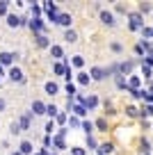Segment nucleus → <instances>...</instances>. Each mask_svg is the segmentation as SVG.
<instances>
[{
    "label": "nucleus",
    "instance_id": "f257e3e1",
    "mask_svg": "<svg viewBox=\"0 0 153 155\" xmlns=\"http://www.w3.org/2000/svg\"><path fill=\"white\" fill-rule=\"evenodd\" d=\"M7 28L9 30H16V28H23V25H28L30 18H25V16H19V14H7Z\"/></svg>",
    "mask_w": 153,
    "mask_h": 155
},
{
    "label": "nucleus",
    "instance_id": "f03ea898",
    "mask_svg": "<svg viewBox=\"0 0 153 155\" xmlns=\"http://www.w3.org/2000/svg\"><path fill=\"white\" fill-rule=\"evenodd\" d=\"M19 57H21L19 53H7V50H2V53H0V66H9L12 68Z\"/></svg>",
    "mask_w": 153,
    "mask_h": 155
},
{
    "label": "nucleus",
    "instance_id": "7ed1b4c3",
    "mask_svg": "<svg viewBox=\"0 0 153 155\" xmlns=\"http://www.w3.org/2000/svg\"><path fill=\"white\" fill-rule=\"evenodd\" d=\"M28 28L34 32V37H37V34H46V25H43L41 18H30L28 21Z\"/></svg>",
    "mask_w": 153,
    "mask_h": 155
},
{
    "label": "nucleus",
    "instance_id": "20e7f679",
    "mask_svg": "<svg viewBox=\"0 0 153 155\" xmlns=\"http://www.w3.org/2000/svg\"><path fill=\"white\" fill-rule=\"evenodd\" d=\"M9 80H12V82H16V84H25V82H28L25 75H23V71H21L19 66H12L9 68Z\"/></svg>",
    "mask_w": 153,
    "mask_h": 155
},
{
    "label": "nucleus",
    "instance_id": "39448f33",
    "mask_svg": "<svg viewBox=\"0 0 153 155\" xmlns=\"http://www.w3.org/2000/svg\"><path fill=\"white\" fill-rule=\"evenodd\" d=\"M55 23L62 25V28H66V30H71L73 16H71V14H66V12H59V14H57V21H55Z\"/></svg>",
    "mask_w": 153,
    "mask_h": 155
},
{
    "label": "nucleus",
    "instance_id": "423d86ee",
    "mask_svg": "<svg viewBox=\"0 0 153 155\" xmlns=\"http://www.w3.org/2000/svg\"><path fill=\"white\" fill-rule=\"evenodd\" d=\"M30 114H32V116L46 114V103H43V101H32V105H30Z\"/></svg>",
    "mask_w": 153,
    "mask_h": 155
},
{
    "label": "nucleus",
    "instance_id": "0eeeda50",
    "mask_svg": "<svg viewBox=\"0 0 153 155\" xmlns=\"http://www.w3.org/2000/svg\"><path fill=\"white\" fill-rule=\"evenodd\" d=\"M30 121H32V114H30V112H23V114L19 116V128H21V132L23 130H30Z\"/></svg>",
    "mask_w": 153,
    "mask_h": 155
},
{
    "label": "nucleus",
    "instance_id": "6e6552de",
    "mask_svg": "<svg viewBox=\"0 0 153 155\" xmlns=\"http://www.w3.org/2000/svg\"><path fill=\"white\" fill-rule=\"evenodd\" d=\"M19 153H21V155H32V153H34V144H32L30 139H23V141L19 144Z\"/></svg>",
    "mask_w": 153,
    "mask_h": 155
},
{
    "label": "nucleus",
    "instance_id": "1a4fd4ad",
    "mask_svg": "<svg viewBox=\"0 0 153 155\" xmlns=\"http://www.w3.org/2000/svg\"><path fill=\"white\" fill-rule=\"evenodd\" d=\"M105 75H107L105 68H100V66H94V68L89 71V78H91V80H96V82H98V80H103Z\"/></svg>",
    "mask_w": 153,
    "mask_h": 155
},
{
    "label": "nucleus",
    "instance_id": "9d476101",
    "mask_svg": "<svg viewBox=\"0 0 153 155\" xmlns=\"http://www.w3.org/2000/svg\"><path fill=\"white\" fill-rule=\"evenodd\" d=\"M43 91H46L48 96H55V94L59 91V84H57V82H53V80H48V82L43 84Z\"/></svg>",
    "mask_w": 153,
    "mask_h": 155
},
{
    "label": "nucleus",
    "instance_id": "9b49d317",
    "mask_svg": "<svg viewBox=\"0 0 153 155\" xmlns=\"http://www.w3.org/2000/svg\"><path fill=\"white\" fill-rule=\"evenodd\" d=\"M50 57L64 59V48H62V46H57V44H50Z\"/></svg>",
    "mask_w": 153,
    "mask_h": 155
},
{
    "label": "nucleus",
    "instance_id": "f8f14e48",
    "mask_svg": "<svg viewBox=\"0 0 153 155\" xmlns=\"http://www.w3.org/2000/svg\"><path fill=\"white\" fill-rule=\"evenodd\" d=\"M37 48H50V39H48V34H37Z\"/></svg>",
    "mask_w": 153,
    "mask_h": 155
},
{
    "label": "nucleus",
    "instance_id": "ddd939ff",
    "mask_svg": "<svg viewBox=\"0 0 153 155\" xmlns=\"http://www.w3.org/2000/svg\"><path fill=\"white\" fill-rule=\"evenodd\" d=\"M50 146H55V150H64V148H66V144H64V137L53 135V144H50Z\"/></svg>",
    "mask_w": 153,
    "mask_h": 155
},
{
    "label": "nucleus",
    "instance_id": "4468645a",
    "mask_svg": "<svg viewBox=\"0 0 153 155\" xmlns=\"http://www.w3.org/2000/svg\"><path fill=\"white\" fill-rule=\"evenodd\" d=\"M100 21L112 28V25H114V16H112V12H105V9H103V12H100Z\"/></svg>",
    "mask_w": 153,
    "mask_h": 155
},
{
    "label": "nucleus",
    "instance_id": "2eb2a0df",
    "mask_svg": "<svg viewBox=\"0 0 153 155\" xmlns=\"http://www.w3.org/2000/svg\"><path fill=\"white\" fill-rule=\"evenodd\" d=\"M89 82H91L89 73H85V71H80V73H78V84H80V87H87Z\"/></svg>",
    "mask_w": 153,
    "mask_h": 155
},
{
    "label": "nucleus",
    "instance_id": "dca6fc26",
    "mask_svg": "<svg viewBox=\"0 0 153 155\" xmlns=\"http://www.w3.org/2000/svg\"><path fill=\"white\" fill-rule=\"evenodd\" d=\"M64 41H66V44H76L78 41V32L76 30H66V32H64Z\"/></svg>",
    "mask_w": 153,
    "mask_h": 155
},
{
    "label": "nucleus",
    "instance_id": "f3484780",
    "mask_svg": "<svg viewBox=\"0 0 153 155\" xmlns=\"http://www.w3.org/2000/svg\"><path fill=\"white\" fill-rule=\"evenodd\" d=\"M43 130H46V135H48V137H53V135H55V130H57V123L50 119V121L46 123V128H43Z\"/></svg>",
    "mask_w": 153,
    "mask_h": 155
},
{
    "label": "nucleus",
    "instance_id": "a211bd4d",
    "mask_svg": "<svg viewBox=\"0 0 153 155\" xmlns=\"http://www.w3.org/2000/svg\"><path fill=\"white\" fill-rule=\"evenodd\" d=\"M71 112H73V114H76V116H78V119H82V116H85V114H87V110H85V107H82V105H76V103H73V107H71Z\"/></svg>",
    "mask_w": 153,
    "mask_h": 155
},
{
    "label": "nucleus",
    "instance_id": "6ab92c4d",
    "mask_svg": "<svg viewBox=\"0 0 153 155\" xmlns=\"http://www.w3.org/2000/svg\"><path fill=\"white\" fill-rule=\"evenodd\" d=\"M80 126H82V130H85V135H87V137L94 132V123H91V121H82Z\"/></svg>",
    "mask_w": 153,
    "mask_h": 155
},
{
    "label": "nucleus",
    "instance_id": "aec40b11",
    "mask_svg": "<svg viewBox=\"0 0 153 155\" xmlns=\"http://www.w3.org/2000/svg\"><path fill=\"white\" fill-rule=\"evenodd\" d=\"M59 114V110L55 105H46V116H50V119H55V116Z\"/></svg>",
    "mask_w": 153,
    "mask_h": 155
},
{
    "label": "nucleus",
    "instance_id": "412c9836",
    "mask_svg": "<svg viewBox=\"0 0 153 155\" xmlns=\"http://www.w3.org/2000/svg\"><path fill=\"white\" fill-rule=\"evenodd\" d=\"M98 150H100L103 155H107V153H112V150H114V146H112V144H100Z\"/></svg>",
    "mask_w": 153,
    "mask_h": 155
},
{
    "label": "nucleus",
    "instance_id": "4be33fe9",
    "mask_svg": "<svg viewBox=\"0 0 153 155\" xmlns=\"http://www.w3.org/2000/svg\"><path fill=\"white\" fill-rule=\"evenodd\" d=\"M41 7H39V5H32V7H30V14H32V18H39V16H41Z\"/></svg>",
    "mask_w": 153,
    "mask_h": 155
},
{
    "label": "nucleus",
    "instance_id": "5701e85b",
    "mask_svg": "<svg viewBox=\"0 0 153 155\" xmlns=\"http://www.w3.org/2000/svg\"><path fill=\"white\" fill-rule=\"evenodd\" d=\"M66 96L76 98V84H73V82H66Z\"/></svg>",
    "mask_w": 153,
    "mask_h": 155
},
{
    "label": "nucleus",
    "instance_id": "b1692460",
    "mask_svg": "<svg viewBox=\"0 0 153 155\" xmlns=\"http://www.w3.org/2000/svg\"><path fill=\"white\" fill-rule=\"evenodd\" d=\"M66 121H69V116L64 114V112H59V114L55 116V123H59V126H64V123H66Z\"/></svg>",
    "mask_w": 153,
    "mask_h": 155
},
{
    "label": "nucleus",
    "instance_id": "393cba45",
    "mask_svg": "<svg viewBox=\"0 0 153 155\" xmlns=\"http://www.w3.org/2000/svg\"><path fill=\"white\" fill-rule=\"evenodd\" d=\"M71 64H73V66H78V68H80V66H85V59H82L80 55H76V57L71 59Z\"/></svg>",
    "mask_w": 153,
    "mask_h": 155
},
{
    "label": "nucleus",
    "instance_id": "a878e982",
    "mask_svg": "<svg viewBox=\"0 0 153 155\" xmlns=\"http://www.w3.org/2000/svg\"><path fill=\"white\" fill-rule=\"evenodd\" d=\"M96 128L103 130V132H107V121H105V119H98V121H96Z\"/></svg>",
    "mask_w": 153,
    "mask_h": 155
},
{
    "label": "nucleus",
    "instance_id": "bb28decb",
    "mask_svg": "<svg viewBox=\"0 0 153 155\" xmlns=\"http://www.w3.org/2000/svg\"><path fill=\"white\" fill-rule=\"evenodd\" d=\"M87 148H89V150H96V148H98V146H96V139H94V137H87Z\"/></svg>",
    "mask_w": 153,
    "mask_h": 155
},
{
    "label": "nucleus",
    "instance_id": "cd10ccee",
    "mask_svg": "<svg viewBox=\"0 0 153 155\" xmlns=\"http://www.w3.org/2000/svg\"><path fill=\"white\" fill-rule=\"evenodd\" d=\"M9 14V2H0V16Z\"/></svg>",
    "mask_w": 153,
    "mask_h": 155
},
{
    "label": "nucleus",
    "instance_id": "c85d7f7f",
    "mask_svg": "<svg viewBox=\"0 0 153 155\" xmlns=\"http://www.w3.org/2000/svg\"><path fill=\"white\" fill-rule=\"evenodd\" d=\"M69 126H71V128H78V126H80V119H78V116H69Z\"/></svg>",
    "mask_w": 153,
    "mask_h": 155
},
{
    "label": "nucleus",
    "instance_id": "c756f323",
    "mask_svg": "<svg viewBox=\"0 0 153 155\" xmlns=\"http://www.w3.org/2000/svg\"><path fill=\"white\" fill-rule=\"evenodd\" d=\"M9 132H12V135H21V128H19V123H12V126H9Z\"/></svg>",
    "mask_w": 153,
    "mask_h": 155
},
{
    "label": "nucleus",
    "instance_id": "7c9ffc66",
    "mask_svg": "<svg viewBox=\"0 0 153 155\" xmlns=\"http://www.w3.org/2000/svg\"><path fill=\"white\" fill-rule=\"evenodd\" d=\"M71 78H73V71H71V66H66V71H64V80L71 82Z\"/></svg>",
    "mask_w": 153,
    "mask_h": 155
},
{
    "label": "nucleus",
    "instance_id": "2f4dec72",
    "mask_svg": "<svg viewBox=\"0 0 153 155\" xmlns=\"http://www.w3.org/2000/svg\"><path fill=\"white\" fill-rule=\"evenodd\" d=\"M110 48L114 50V53H121V50H124V46H121V44H117V41H112V44H110Z\"/></svg>",
    "mask_w": 153,
    "mask_h": 155
},
{
    "label": "nucleus",
    "instance_id": "473e14b6",
    "mask_svg": "<svg viewBox=\"0 0 153 155\" xmlns=\"http://www.w3.org/2000/svg\"><path fill=\"white\" fill-rule=\"evenodd\" d=\"M71 155H85V148H80V146H76V148H71Z\"/></svg>",
    "mask_w": 153,
    "mask_h": 155
},
{
    "label": "nucleus",
    "instance_id": "72a5a7b5",
    "mask_svg": "<svg viewBox=\"0 0 153 155\" xmlns=\"http://www.w3.org/2000/svg\"><path fill=\"white\" fill-rule=\"evenodd\" d=\"M5 107H7V101H5V98H0V112H5Z\"/></svg>",
    "mask_w": 153,
    "mask_h": 155
},
{
    "label": "nucleus",
    "instance_id": "f704fd0d",
    "mask_svg": "<svg viewBox=\"0 0 153 155\" xmlns=\"http://www.w3.org/2000/svg\"><path fill=\"white\" fill-rule=\"evenodd\" d=\"M37 155H48V148H41V150H39Z\"/></svg>",
    "mask_w": 153,
    "mask_h": 155
},
{
    "label": "nucleus",
    "instance_id": "c9c22d12",
    "mask_svg": "<svg viewBox=\"0 0 153 155\" xmlns=\"http://www.w3.org/2000/svg\"><path fill=\"white\" fill-rule=\"evenodd\" d=\"M0 75H5V68H2V66H0Z\"/></svg>",
    "mask_w": 153,
    "mask_h": 155
},
{
    "label": "nucleus",
    "instance_id": "e433bc0d",
    "mask_svg": "<svg viewBox=\"0 0 153 155\" xmlns=\"http://www.w3.org/2000/svg\"><path fill=\"white\" fill-rule=\"evenodd\" d=\"M12 155H21V153H19V150H14V153H12Z\"/></svg>",
    "mask_w": 153,
    "mask_h": 155
},
{
    "label": "nucleus",
    "instance_id": "4c0bfd02",
    "mask_svg": "<svg viewBox=\"0 0 153 155\" xmlns=\"http://www.w3.org/2000/svg\"><path fill=\"white\" fill-rule=\"evenodd\" d=\"M48 155H57V153H48Z\"/></svg>",
    "mask_w": 153,
    "mask_h": 155
}]
</instances>
